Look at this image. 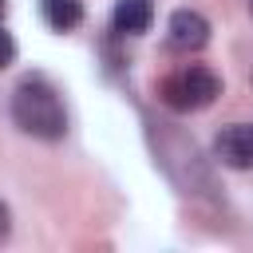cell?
<instances>
[{
    "mask_svg": "<svg viewBox=\"0 0 253 253\" xmlns=\"http://www.w3.org/2000/svg\"><path fill=\"white\" fill-rule=\"evenodd\" d=\"M12 123L32 134V138H43V142H55L67 134V111H63V99L59 91L43 79V75H28L16 83L12 91Z\"/></svg>",
    "mask_w": 253,
    "mask_h": 253,
    "instance_id": "1",
    "label": "cell"
},
{
    "mask_svg": "<svg viewBox=\"0 0 253 253\" xmlns=\"http://www.w3.org/2000/svg\"><path fill=\"white\" fill-rule=\"evenodd\" d=\"M221 95V75L210 71L206 63H186L178 71H170L158 83V99L170 111H202Z\"/></svg>",
    "mask_w": 253,
    "mask_h": 253,
    "instance_id": "2",
    "label": "cell"
},
{
    "mask_svg": "<svg viewBox=\"0 0 253 253\" xmlns=\"http://www.w3.org/2000/svg\"><path fill=\"white\" fill-rule=\"evenodd\" d=\"M213 154L221 166H233V170H245L253 166V123H229L217 130L213 138Z\"/></svg>",
    "mask_w": 253,
    "mask_h": 253,
    "instance_id": "3",
    "label": "cell"
},
{
    "mask_svg": "<svg viewBox=\"0 0 253 253\" xmlns=\"http://www.w3.org/2000/svg\"><path fill=\"white\" fill-rule=\"evenodd\" d=\"M166 32H170L166 40H170L174 51H202L210 43V20L202 12H194V8H178L170 16V28Z\"/></svg>",
    "mask_w": 253,
    "mask_h": 253,
    "instance_id": "4",
    "label": "cell"
},
{
    "mask_svg": "<svg viewBox=\"0 0 253 253\" xmlns=\"http://www.w3.org/2000/svg\"><path fill=\"white\" fill-rule=\"evenodd\" d=\"M154 20V4L150 0H119L111 12V24L119 36H142Z\"/></svg>",
    "mask_w": 253,
    "mask_h": 253,
    "instance_id": "5",
    "label": "cell"
},
{
    "mask_svg": "<svg viewBox=\"0 0 253 253\" xmlns=\"http://www.w3.org/2000/svg\"><path fill=\"white\" fill-rule=\"evenodd\" d=\"M40 8H43L47 28H55V32H71L83 20V4L79 0H40Z\"/></svg>",
    "mask_w": 253,
    "mask_h": 253,
    "instance_id": "6",
    "label": "cell"
},
{
    "mask_svg": "<svg viewBox=\"0 0 253 253\" xmlns=\"http://www.w3.org/2000/svg\"><path fill=\"white\" fill-rule=\"evenodd\" d=\"M12 59H16V40H12V36L0 28V67H8Z\"/></svg>",
    "mask_w": 253,
    "mask_h": 253,
    "instance_id": "7",
    "label": "cell"
},
{
    "mask_svg": "<svg viewBox=\"0 0 253 253\" xmlns=\"http://www.w3.org/2000/svg\"><path fill=\"white\" fill-rule=\"evenodd\" d=\"M8 229H12V221H8V206L0 202V241L8 237Z\"/></svg>",
    "mask_w": 253,
    "mask_h": 253,
    "instance_id": "8",
    "label": "cell"
},
{
    "mask_svg": "<svg viewBox=\"0 0 253 253\" xmlns=\"http://www.w3.org/2000/svg\"><path fill=\"white\" fill-rule=\"evenodd\" d=\"M4 12H8V0H0V20H4Z\"/></svg>",
    "mask_w": 253,
    "mask_h": 253,
    "instance_id": "9",
    "label": "cell"
},
{
    "mask_svg": "<svg viewBox=\"0 0 253 253\" xmlns=\"http://www.w3.org/2000/svg\"><path fill=\"white\" fill-rule=\"evenodd\" d=\"M249 12H253V0H249Z\"/></svg>",
    "mask_w": 253,
    "mask_h": 253,
    "instance_id": "10",
    "label": "cell"
}]
</instances>
